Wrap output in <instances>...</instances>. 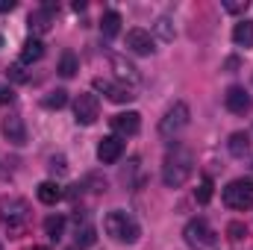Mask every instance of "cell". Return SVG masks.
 Wrapping results in <instances>:
<instances>
[{"label": "cell", "instance_id": "29", "mask_svg": "<svg viewBox=\"0 0 253 250\" xmlns=\"http://www.w3.org/2000/svg\"><path fill=\"white\" fill-rule=\"evenodd\" d=\"M9 80H15V83H27V71H24V62H15V65H9Z\"/></svg>", "mask_w": 253, "mask_h": 250}, {"label": "cell", "instance_id": "19", "mask_svg": "<svg viewBox=\"0 0 253 250\" xmlns=\"http://www.w3.org/2000/svg\"><path fill=\"white\" fill-rule=\"evenodd\" d=\"M227 147H230V153H233L236 159H242V156H245V153L251 150V135L239 129V132H233V135H230V141H227Z\"/></svg>", "mask_w": 253, "mask_h": 250}, {"label": "cell", "instance_id": "12", "mask_svg": "<svg viewBox=\"0 0 253 250\" xmlns=\"http://www.w3.org/2000/svg\"><path fill=\"white\" fill-rule=\"evenodd\" d=\"M112 68H115V74H118V80L124 83V85H138L141 83V74H138V68L129 62L126 56H112Z\"/></svg>", "mask_w": 253, "mask_h": 250}, {"label": "cell", "instance_id": "6", "mask_svg": "<svg viewBox=\"0 0 253 250\" xmlns=\"http://www.w3.org/2000/svg\"><path fill=\"white\" fill-rule=\"evenodd\" d=\"M189 103H183V100H177L165 115H162V121H159V135H165V138H171V135H177L180 129H186L189 126Z\"/></svg>", "mask_w": 253, "mask_h": 250}, {"label": "cell", "instance_id": "11", "mask_svg": "<svg viewBox=\"0 0 253 250\" xmlns=\"http://www.w3.org/2000/svg\"><path fill=\"white\" fill-rule=\"evenodd\" d=\"M126 47L135 53V56H150L156 47H153V36L147 30H129L126 33Z\"/></svg>", "mask_w": 253, "mask_h": 250}, {"label": "cell", "instance_id": "5", "mask_svg": "<svg viewBox=\"0 0 253 250\" xmlns=\"http://www.w3.org/2000/svg\"><path fill=\"white\" fill-rule=\"evenodd\" d=\"M224 206L227 209H236V212H245L253 206V180H233L230 186L224 188Z\"/></svg>", "mask_w": 253, "mask_h": 250}, {"label": "cell", "instance_id": "17", "mask_svg": "<svg viewBox=\"0 0 253 250\" xmlns=\"http://www.w3.org/2000/svg\"><path fill=\"white\" fill-rule=\"evenodd\" d=\"M42 56H44V44H42V39H27L24 47H21V62L24 65L39 62Z\"/></svg>", "mask_w": 253, "mask_h": 250}, {"label": "cell", "instance_id": "10", "mask_svg": "<svg viewBox=\"0 0 253 250\" xmlns=\"http://www.w3.org/2000/svg\"><path fill=\"white\" fill-rule=\"evenodd\" d=\"M121 156H124V141H121L118 135L100 138V144H97V159H100L103 165H115Z\"/></svg>", "mask_w": 253, "mask_h": 250}, {"label": "cell", "instance_id": "14", "mask_svg": "<svg viewBox=\"0 0 253 250\" xmlns=\"http://www.w3.org/2000/svg\"><path fill=\"white\" fill-rule=\"evenodd\" d=\"M3 135L12 141V144H27V126H24V118L21 115H9L3 118Z\"/></svg>", "mask_w": 253, "mask_h": 250}, {"label": "cell", "instance_id": "31", "mask_svg": "<svg viewBox=\"0 0 253 250\" xmlns=\"http://www.w3.org/2000/svg\"><path fill=\"white\" fill-rule=\"evenodd\" d=\"M12 97H15V91H12L9 85H0V106H6V103H12Z\"/></svg>", "mask_w": 253, "mask_h": 250}, {"label": "cell", "instance_id": "8", "mask_svg": "<svg viewBox=\"0 0 253 250\" xmlns=\"http://www.w3.org/2000/svg\"><path fill=\"white\" fill-rule=\"evenodd\" d=\"M94 88H97V91H103L112 103H129V100L135 97L129 85H124V83H112V80H103V77H97V80H94Z\"/></svg>", "mask_w": 253, "mask_h": 250}, {"label": "cell", "instance_id": "21", "mask_svg": "<svg viewBox=\"0 0 253 250\" xmlns=\"http://www.w3.org/2000/svg\"><path fill=\"white\" fill-rule=\"evenodd\" d=\"M44 233H47V239H62V233H65V218L62 215H47L44 218Z\"/></svg>", "mask_w": 253, "mask_h": 250}, {"label": "cell", "instance_id": "9", "mask_svg": "<svg viewBox=\"0 0 253 250\" xmlns=\"http://www.w3.org/2000/svg\"><path fill=\"white\" fill-rule=\"evenodd\" d=\"M224 106H227L233 115H245V112H251L253 100L242 85H230V88L224 91Z\"/></svg>", "mask_w": 253, "mask_h": 250}, {"label": "cell", "instance_id": "3", "mask_svg": "<svg viewBox=\"0 0 253 250\" xmlns=\"http://www.w3.org/2000/svg\"><path fill=\"white\" fill-rule=\"evenodd\" d=\"M30 221V206L21 197H3L0 200V224H6L9 233H21Z\"/></svg>", "mask_w": 253, "mask_h": 250}, {"label": "cell", "instance_id": "18", "mask_svg": "<svg viewBox=\"0 0 253 250\" xmlns=\"http://www.w3.org/2000/svg\"><path fill=\"white\" fill-rule=\"evenodd\" d=\"M233 42L239 44V47H253V21H242V24H236L233 27Z\"/></svg>", "mask_w": 253, "mask_h": 250}, {"label": "cell", "instance_id": "34", "mask_svg": "<svg viewBox=\"0 0 253 250\" xmlns=\"http://www.w3.org/2000/svg\"><path fill=\"white\" fill-rule=\"evenodd\" d=\"M71 250H74V248H71Z\"/></svg>", "mask_w": 253, "mask_h": 250}, {"label": "cell", "instance_id": "20", "mask_svg": "<svg viewBox=\"0 0 253 250\" xmlns=\"http://www.w3.org/2000/svg\"><path fill=\"white\" fill-rule=\"evenodd\" d=\"M100 30H103V36H118L121 33V15L118 12H103V18H100Z\"/></svg>", "mask_w": 253, "mask_h": 250}, {"label": "cell", "instance_id": "25", "mask_svg": "<svg viewBox=\"0 0 253 250\" xmlns=\"http://www.w3.org/2000/svg\"><path fill=\"white\" fill-rule=\"evenodd\" d=\"M94 242H97V236H94V227L91 224L77 227V248H91Z\"/></svg>", "mask_w": 253, "mask_h": 250}, {"label": "cell", "instance_id": "4", "mask_svg": "<svg viewBox=\"0 0 253 250\" xmlns=\"http://www.w3.org/2000/svg\"><path fill=\"white\" fill-rule=\"evenodd\" d=\"M183 236H186V242H189V248L194 250H218V233L209 227V221L206 218H194L186 224V230H183Z\"/></svg>", "mask_w": 253, "mask_h": 250}, {"label": "cell", "instance_id": "27", "mask_svg": "<svg viewBox=\"0 0 253 250\" xmlns=\"http://www.w3.org/2000/svg\"><path fill=\"white\" fill-rule=\"evenodd\" d=\"M194 194H197V203H209V200H212V180H209V177H203Z\"/></svg>", "mask_w": 253, "mask_h": 250}, {"label": "cell", "instance_id": "16", "mask_svg": "<svg viewBox=\"0 0 253 250\" xmlns=\"http://www.w3.org/2000/svg\"><path fill=\"white\" fill-rule=\"evenodd\" d=\"M36 194H39V200H42L44 206H56V203L65 197L62 186H59V183H53V180H44V183H39Z\"/></svg>", "mask_w": 253, "mask_h": 250}, {"label": "cell", "instance_id": "32", "mask_svg": "<svg viewBox=\"0 0 253 250\" xmlns=\"http://www.w3.org/2000/svg\"><path fill=\"white\" fill-rule=\"evenodd\" d=\"M15 9V0H0V12H12Z\"/></svg>", "mask_w": 253, "mask_h": 250}, {"label": "cell", "instance_id": "26", "mask_svg": "<svg viewBox=\"0 0 253 250\" xmlns=\"http://www.w3.org/2000/svg\"><path fill=\"white\" fill-rule=\"evenodd\" d=\"M227 239H230V242H245V239H248V227H245L242 221H230V224H227Z\"/></svg>", "mask_w": 253, "mask_h": 250}, {"label": "cell", "instance_id": "2", "mask_svg": "<svg viewBox=\"0 0 253 250\" xmlns=\"http://www.w3.org/2000/svg\"><path fill=\"white\" fill-rule=\"evenodd\" d=\"M103 230H106V236H112L121 245L138 242V224H135V218L129 212H121V209H115V212H109L103 218Z\"/></svg>", "mask_w": 253, "mask_h": 250}, {"label": "cell", "instance_id": "7", "mask_svg": "<svg viewBox=\"0 0 253 250\" xmlns=\"http://www.w3.org/2000/svg\"><path fill=\"white\" fill-rule=\"evenodd\" d=\"M74 115H77V121L83 126H91L97 118H100V100H97V94H80L77 97V103H74Z\"/></svg>", "mask_w": 253, "mask_h": 250}, {"label": "cell", "instance_id": "13", "mask_svg": "<svg viewBox=\"0 0 253 250\" xmlns=\"http://www.w3.org/2000/svg\"><path fill=\"white\" fill-rule=\"evenodd\" d=\"M109 124L118 132V138H121V135H135V132L141 129V115H138V112H121V115H115Z\"/></svg>", "mask_w": 253, "mask_h": 250}, {"label": "cell", "instance_id": "23", "mask_svg": "<svg viewBox=\"0 0 253 250\" xmlns=\"http://www.w3.org/2000/svg\"><path fill=\"white\" fill-rule=\"evenodd\" d=\"M77 71H80V62H77L74 50H65V53H62V59H59V74H62L65 80H68V77H74Z\"/></svg>", "mask_w": 253, "mask_h": 250}, {"label": "cell", "instance_id": "28", "mask_svg": "<svg viewBox=\"0 0 253 250\" xmlns=\"http://www.w3.org/2000/svg\"><path fill=\"white\" fill-rule=\"evenodd\" d=\"M248 9H251V0H224V12H230V15H239Z\"/></svg>", "mask_w": 253, "mask_h": 250}, {"label": "cell", "instance_id": "24", "mask_svg": "<svg viewBox=\"0 0 253 250\" xmlns=\"http://www.w3.org/2000/svg\"><path fill=\"white\" fill-rule=\"evenodd\" d=\"M65 103H68V91H65V88L47 91V97L42 100V106H44V109H62Z\"/></svg>", "mask_w": 253, "mask_h": 250}, {"label": "cell", "instance_id": "1", "mask_svg": "<svg viewBox=\"0 0 253 250\" xmlns=\"http://www.w3.org/2000/svg\"><path fill=\"white\" fill-rule=\"evenodd\" d=\"M191 174H194V159H191L189 150L186 147L168 150V156L162 162V183L168 188H180L191 180Z\"/></svg>", "mask_w": 253, "mask_h": 250}, {"label": "cell", "instance_id": "22", "mask_svg": "<svg viewBox=\"0 0 253 250\" xmlns=\"http://www.w3.org/2000/svg\"><path fill=\"white\" fill-rule=\"evenodd\" d=\"M153 30H156V36L162 39V42H174L177 39V30H174V21L171 18H156V24H153Z\"/></svg>", "mask_w": 253, "mask_h": 250}, {"label": "cell", "instance_id": "35", "mask_svg": "<svg viewBox=\"0 0 253 250\" xmlns=\"http://www.w3.org/2000/svg\"><path fill=\"white\" fill-rule=\"evenodd\" d=\"M0 250H3V248H0Z\"/></svg>", "mask_w": 253, "mask_h": 250}, {"label": "cell", "instance_id": "30", "mask_svg": "<svg viewBox=\"0 0 253 250\" xmlns=\"http://www.w3.org/2000/svg\"><path fill=\"white\" fill-rule=\"evenodd\" d=\"M50 171H53V174H65V171H68L65 156H53V159H50Z\"/></svg>", "mask_w": 253, "mask_h": 250}, {"label": "cell", "instance_id": "33", "mask_svg": "<svg viewBox=\"0 0 253 250\" xmlns=\"http://www.w3.org/2000/svg\"><path fill=\"white\" fill-rule=\"evenodd\" d=\"M30 250H47V248H30Z\"/></svg>", "mask_w": 253, "mask_h": 250}, {"label": "cell", "instance_id": "15", "mask_svg": "<svg viewBox=\"0 0 253 250\" xmlns=\"http://www.w3.org/2000/svg\"><path fill=\"white\" fill-rule=\"evenodd\" d=\"M53 27V3H44L42 9L30 12V30L33 33H47Z\"/></svg>", "mask_w": 253, "mask_h": 250}]
</instances>
